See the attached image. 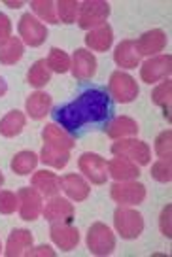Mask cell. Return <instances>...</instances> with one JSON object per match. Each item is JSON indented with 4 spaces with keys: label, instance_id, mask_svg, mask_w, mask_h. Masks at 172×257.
<instances>
[{
    "label": "cell",
    "instance_id": "12",
    "mask_svg": "<svg viewBox=\"0 0 172 257\" xmlns=\"http://www.w3.org/2000/svg\"><path fill=\"white\" fill-rule=\"evenodd\" d=\"M44 217L49 223H72L74 216H76V208L68 199L63 197H49V202L46 204V208L42 210Z\"/></svg>",
    "mask_w": 172,
    "mask_h": 257
},
{
    "label": "cell",
    "instance_id": "20",
    "mask_svg": "<svg viewBox=\"0 0 172 257\" xmlns=\"http://www.w3.org/2000/svg\"><path fill=\"white\" fill-rule=\"evenodd\" d=\"M114 44V31L108 23L100 25L85 34V46L93 51H108Z\"/></svg>",
    "mask_w": 172,
    "mask_h": 257
},
{
    "label": "cell",
    "instance_id": "39",
    "mask_svg": "<svg viewBox=\"0 0 172 257\" xmlns=\"http://www.w3.org/2000/svg\"><path fill=\"white\" fill-rule=\"evenodd\" d=\"M25 255L27 257H55V249L51 248V246H46V244H42V246H36V248H31L25 251Z\"/></svg>",
    "mask_w": 172,
    "mask_h": 257
},
{
    "label": "cell",
    "instance_id": "40",
    "mask_svg": "<svg viewBox=\"0 0 172 257\" xmlns=\"http://www.w3.org/2000/svg\"><path fill=\"white\" fill-rule=\"evenodd\" d=\"M6 91H8V83H6L4 78H0V96L6 95Z\"/></svg>",
    "mask_w": 172,
    "mask_h": 257
},
{
    "label": "cell",
    "instance_id": "35",
    "mask_svg": "<svg viewBox=\"0 0 172 257\" xmlns=\"http://www.w3.org/2000/svg\"><path fill=\"white\" fill-rule=\"evenodd\" d=\"M155 153L159 159H172V133L166 128L155 138Z\"/></svg>",
    "mask_w": 172,
    "mask_h": 257
},
{
    "label": "cell",
    "instance_id": "16",
    "mask_svg": "<svg viewBox=\"0 0 172 257\" xmlns=\"http://www.w3.org/2000/svg\"><path fill=\"white\" fill-rule=\"evenodd\" d=\"M138 123L129 117V115H117L114 117L112 121H108L106 123V128H104V133H106L108 138H112V140H119V138H132L138 135Z\"/></svg>",
    "mask_w": 172,
    "mask_h": 257
},
{
    "label": "cell",
    "instance_id": "4",
    "mask_svg": "<svg viewBox=\"0 0 172 257\" xmlns=\"http://www.w3.org/2000/svg\"><path fill=\"white\" fill-rule=\"evenodd\" d=\"M140 89L136 80L132 78L131 74L121 72V70H115L110 76L108 81V95L114 98L115 102L119 104H129L132 100H136Z\"/></svg>",
    "mask_w": 172,
    "mask_h": 257
},
{
    "label": "cell",
    "instance_id": "41",
    "mask_svg": "<svg viewBox=\"0 0 172 257\" xmlns=\"http://www.w3.org/2000/svg\"><path fill=\"white\" fill-rule=\"evenodd\" d=\"M4 4L10 6V8H21L23 6V2H10V0H4Z\"/></svg>",
    "mask_w": 172,
    "mask_h": 257
},
{
    "label": "cell",
    "instance_id": "30",
    "mask_svg": "<svg viewBox=\"0 0 172 257\" xmlns=\"http://www.w3.org/2000/svg\"><path fill=\"white\" fill-rule=\"evenodd\" d=\"M23 53H25V46L23 42H21V38H14L12 36L4 46H0V64L10 66V64L19 63Z\"/></svg>",
    "mask_w": 172,
    "mask_h": 257
},
{
    "label": "cell",
    "instance_id": "2",
    "mask_svg": "<svg viewBox=\"0 0 172 257\" xmlns=\"http://www.w3.org/2000/svg\"><path fill=\"white\" fill-rule=\"evenodd\" d=\"M114 227L123 240H134L144 231V217L136 208L119 206L114 212Z\"/></svg>",
    "mask_w": 172,
    "mask_h": 257
},
{
    "label": "cell",
    "instance_id": "32",
    "mask_svg": "<svg viewBox=\"0 0 172 257\" xmlns=\"http://www.w3.org/2000/svg\"><path fill=\"white\" fill-rule=\"evenodd\" d=\"M46 63H48L51 72L66 74L70 70V57H68L66 51H63V49H59V48L49 49V55H48V59H46Z\"/></svg>",
    "mask_w": 172,
    "mask_h": 257
},
{
    "label": "cell",
    "instance_id": "27",
    "mask_svg": "<svg viewBox=\"0 0 172 257\" xmlns=\"http://www.w3.org/2000/svg\"><path fill=\"white\" fill-rule=\"evenodd\" d=\"M38 161H40V157L34 152L23 150V152H19L14 155V159L10 163V169L14 170L16 174H19V176H27V174H31V172L36 169Z\"/></svg>",
    "mask_w": 172,
    "mask_h": 257
},
{
    "label": "cell",
    "instance_id": "29",
    "mask_svg": "<svg viewBox=\"0 0 172 257\" xmlns=\"http://www.w3.org/2000/svg\"><path fill=\"white\" fill-rule=\"evenodd\" d=\"M49 80H51V70H49L46 59H38V61L29 68V74H27L29 85L36 89H42L48 85Z\"/></svg>",
    "mask_w": 172,
    "mask_h": 257
},
{
    "label": "cell",
    "instance_id": "6",
    "mask_svg": "<svg viewBox=\"0 0 172 257\" xmlns=\"http://www.w3.org/2000/svg\"><path fill=\"white\" fill-rule=\"evenodd\" d=\"M85 242L93 255H110L115 249V234L106 223H100V221L89 227Z\"/></svg>",
    "mask_w": 172,
    "mask_h": 257
},
{
    "label": "cell",
    "instance_id": "25",
    "mask_svg": "<svg viewBox=\"0 0 172 257\" xmlns=\"http://www.w3.org/2000/svg\"><path fill=\"white\" fill-rule=\"evenodd\" d=\"M25 123H27L25 113L19 112V110H12L0 119V137L14 138L17 135H21V131L25 128Z\"/></svg>",
    "mask_w": 172,
    "mask_h": 257
},
{
    "label": "cell",
    "instance_id": "18",
    "mask_svg": "<svg viewBox=\"0 0 172 257\" xmlns=\"http://www.w3.org/2000/svg\"><path fill=\"white\" fill-rule=\"evenodd\" d=\"M108 176H112L115 182H129V180H138L140 167L136 163L123 157H114L108 163Z\"/></svg>",
    "mask_w": 172,
    "mask_h": 257
},
{
    "label": "cell",
    "instance_id": "24",
    "mask_svg": "<svg viewBox=\"0 0 172 257\" xmlns=\"http://www.w3.org/2000/svg\"><path fill=\"white\" fill-rule=\"evenodd\" d=\"M114 61L119 68H136L140 64V55L136 48H134V42L132 40H123L121 44H117V48L114 51Z\"/></svg>",
    "mask_w": 172,
    "mask_h": 257
},
{
    "label": "cell",
    "instance_id": "7",
    "mask_svg": "<svg viewBox=\"0 0 172 257\" xmlns=\"http://www.w3.org/2000/svg\"><path fill=\"white\" fill-rule=\"evenodd\" d=\"M110 197H112V201L121 206H134V204L144 202L146 199V185L136 180L115 182L110 187Z\"/></svg>",
    "mask_w": 172,
    "mask_h": 257
},
{
    "label": "cell",
    "instance_id": "26",
    "mask_svg": "<svg viewBox=\"0 0 172 257\" xmlns=\"http://www.w3.org/2000/svg\"><path fill=\"white\" fill-rule=\"evenodd\" d=\"M40 161L48 167H53V169H65L70 163V152L57 148V146L44 144L40 152Z\"/></svg>",
    "mask_w": 172,
    "mask_h": 257
},
{
    "label": "cell",
    "instance_id": "42",
    "mask_svg": "<svg viewBox=\"0 0 172 257\" xmlns=\"http://www.w3.org/2000/svg\"><path fill=\"white\" fill-rule=\"evenodd\" d=\"M2 184H4V174L0 172V187H2Z\"/></svg>",
    "mask_w": 172,
    "mask_h": 257
},
{
    "label": "cell",
    "instance_id": "21",
    "mask_svg": "<svg viewBox=\"0 0 172 257\" xmlns=\"http://www.w3.org/2000/svg\"><path fill=\"white\" fill-rule=\"evenodd\" d=\"M31 185L46 197H55L61 191V178L51 170H38L31 178Z\"/></svg>",
    "mask_w": 172,
    "mask_h": 257
},
{
    "label": "cell",
    "instance_id": "33",
    "mask_svg": "<svg viewBox=\"0 0 172 257\" xmlns=\"http://www.w3.org/2000/svg\"><path fill=\"white\" fill-rule=\"evenodd\" d=\"M55 10H57V19L61 23L72 25L76 23L78 14H80V2H76V0H59L55 4Z\"/></svg>",
    "mask_w": 172,
    "mask_h": 257
},
{
    "label": "cell",
    "instance_id": "28",
    "mask_svg": "<svg viewBox=\"0 0 172 257\" xmlns=\"http://www.w3.org/2000/svg\"><path fill=\"white\" fill-rule=\"evenodd\" d=\"M170 96H172V81L170 78L163 80L151 91V102L163 108V115L166 121H170Z\"/></svg>",
    "mask_w": 172,
    "mask_h": 257
},
{
    "label": "cell",
    "instance_id": "38",
    "mask_svg": "<svg viewBox=\"0 0 172 257\" xmlns=\"http://www.w3.org/2000/svg\"><path fill=\"white\" fill-rule=\"evenodd\" d=\"M12 38V21L6 14H0V46H4Z\"/></svg>",
    "mask_w": 172,
    "mask_h": 257
},
{
    "label": "cell",
    "instance_id": "8",
    "mask_svg": "<svg viewBox=\"0 0 172 257\" xmlns=\"http://www.w3.org/2000/svg\"><path fill=\"white\" fill-rule=\"evenodd\" d=\"M19 38L23 44L31 48H40L44 42L48 40V27L42 23L40 19H36L33 14H23L19 23H17Z\"/></svg>",
    "mask_w": 172,
    "mask_h": 257
},
{
    "label": "cell",
    "instance_id": "43",
    "mask_svg": "<svg viewBox=\"0 0 172 257\" xmlns=\"http://www.w3.org/2000/svg\"><path fill=\"white\" fill-rule=\"evenodd\" d=\"M0 253H2V244H0Z\"/></svg>",
    "mask_w": 172,
    "mask_h": 257
},
{
    "label": "cell",
    "instance_id": "17",
    "mask_svg": "<svg viewBox=\"0 0 172 257\" xmlns=\"http://www.w3.org/2000/svg\"><path fill=\"white\" fill-rule=\"evenodd\" d=\"M61 187H63V191L68 195V199H72V201H76V202L85 201L91 193L89 184L83 180V176L76 174V172L65 174V176L61 178Z\"/></svg>",
    "mask_w": 172,
    "mask_h": 257
},
{
    "label": "cell",
    "instance_id": "10",
    "mask_svg": "<svg viewBox=\"0 0 172 257\" xmlns=\"http://www.w3.org/2000/svg\"><path fill=\"white\" fill-rule=\"evenodd\" d=\"M172 72V57L166 55H155L149 57L146 63L140 66V78L144 83L151 85L161 80H166Z\"/></svg>",
    "mask_w": 172,
    "mask_h": 257
},
{
    "label": "cell",
    "instance_id": "19",
    "mask_svg": "<svg viewBox=\"0 0 172 257\" xmlns=\"http://www.w3.org/2000/svg\"><path fill=\"white\" fill-rule=\"evenodd\" d=\"M34 244V236L27 229H14L8 236L4 255L6 257H19L25 255V251Z\"/></svg>",
    "mask_w": 172,
    "mask_h": 257
},
{
    "label": "cell",
    "instance_id": "11",
    "mask_svg": "<svg viewBox=\"0 0 172 257\" xmlns=\"http://www.w3.org/2000/svg\"><path fill=\"white\" fill-rule=\"evenodd\" d=\"M17 199H19V216L23 221H34L44 210V201H42V193L34 187H21L17 191Z\"/></svg>",
    "mask_w": 172,
    "mask_h": 257
},
{
    "label": "cell",
    "instance_id": "34",
    "mask_svg": "<svg viewBox=\"0 0 172 257\" xmlns=\"http://www.w3.org/2000/svg\"><path fill=\"white\" fill-rule=\"evenodd\" d=\"M151 178L159 182V184H168L172 180V169H170V159H159L157 163L151 165Z\"/></svg>",
    "mask_w": 172,
    "mask_h": 257
},
{
    "label": "cell",
    "instance_id": "22",
    "mask_svg": "<svg viewBox=\"0 0 172 257\" xmlns=\"http://www.w3.org/2000/svg\"><path fill=\"white\" fill-rule=\"evenodd\" d=\"M51 106H53V98L48 93H44V91H34L33 95L27 98V102H25L27 113L36 121L44 119L51 112Z\"/></svg>",
    "mask_w": 172,
    "mask_h": 257
},
{
    "label": "cell",
    "instance_id": "14",
    "mask_svg": "<svg viewBox=\"0 0 172 257\" xmlns=\"http://www.w3.org/2000/svg\"><path fill=\"white\" fill-rule=\"evenodd\" d=\"M134 48L140 57H155L166 48V34L161 29H151L134 42Z\"/></svg>",
    "mask_w": 172,
    "mask_h": 257
},
{
    "label": "cell",
    "instance_id": "13",
    "mask_svg": "<svg viewBox=\"0 0 172 257\" xmlns=\"http://www.w3.org/2000/svg\"><path fill=\"white\" fill-rule=\"evenodd\" d=\"M70 72L78 81H87L97 74V57L89 49H76L70 59Z\"/></svg>",
    "mask_w": 172,
    "mask_h": 257
},
{
    "label": "cell",
    "instance_id": "36",
    "mask_svg": "<svg viewBox=\"0 0 172 257\" xmlns=\"http://www.w3.org/2000/svg\"><path fill=\"white\" fill-rule=\"evenodd\" d=\"M19 206V199H17V193L12 191H0V214L10 216L14 214Z\"/></svg>",
    "mask_w": 172,
    "mask_h": 257
},
{
    "label": "cell",
    "instance_id": "3",
    "mask_svg": "<svg viewBox=\"0 0 172 257\" xmlns=\"http://www.w3.org/2000/svg\"><path fill=\"white\" fill-rule=\"evenodd\" d=\"M110 4L104 0H85L80 2V14H78V27L83 31H93L100 25H104L110 17Z\"/></svg>",
    "mask_w": 172,
    "mask_h": 257
},
{
    "label": "cell",
    "instance_id": "15",
    "mask_svg": "<svg viewBox=\"0 0 172 257\" xmlns=\"http://www.w3.org/2000/svg\"><path fill=\"white\" fill-rule=\"evenodd\" d=\"M49 236L63 251H72L80 244V231L72 223H53L49 229Z\"/></svg>",
    "mask_w": 172,
    "mask_h": 257
},
{
    "label": "cell",
    "instance_id": "31",
    "mask_svg": "<svg viewBox=\"0 0 172 257\" xmlns=\"http://www.w3.org/2000/svg\"><path fill=\"white\" fill-rule=\"evenodd\" d=\"M31 8L36 16L40 17L42 23H51V25H57V10H55V2L51 0H33L31 2Z\"/></svg>",
    "mask_w": 172,
    "mask_h": 257
},
{
    "label": "cell",
    "instance_id": "1",
    "mask_svg": "<svg viewBox=\"0 0 172 257\" xmlns=\"http://www.w3.org/2000/svg\"><path fill=\"white\" fill-rule=\"evenodd\" d=\"M112 113L114 104L106 89L91 87L76 96L72 102L57 108L53 117L68 135H80L83 128L106 123Z\"/></svg>",
    "mask_w": 172,
    "mask_h": 257
},
{
    "label": "cell",
    "instance_id": "5",
    "mask_svg": "<svg viewBox=\"0 0 172 257\" xmlns=\"http://www.w3.org/2000/svg\"><path fill=\"white\" fill-rule=\"evenodd\" d=\"M112 153L114 157H123L132 163H136L138 167H146L151 161V150L146 142L136 140V138H119L112 144Z\"/></svg>",
    "mask_w": 172,
    "mask_h": 257
},
{
    "label": "cell",
    "instance_id": "9",
    "mask_svg": "<svg viewBox=\"0 0 172 257\" xmlns=\"http://www.w3.org/2000/svg\"><path fill=\"white\" fill-rule=\"evenodd\" d=\"M78 167L83 176L89 180L91 184L102 185L108 180V163L104 157H100L98 153H82L78 159Z\"/></svg>",
    "mask_w": 172,
    "mask_h": 257
},
{
    "label": "cell",
    "instance_id": "23",
    "mask_svg": "<svg viewBox=\"0 0 172 257\" xmlns=\"http://www.w3.org/2000/svg\"><path fill=\"white\" fill-rule=\"evenodd\" d=\"M42 140L46 144L57 146V148L68 150V152L76 146V140H74L72 135H68L65 128H61L55 123H49V125L44 127V131H42Z\"/></svg>",
    "mask_w": 172,
    "mask_h": 257
},
{
    "label": "cell",
    "instance_id": "37",
    "mask_svg": "<svg viewBox=\"0 0 172 257\" xmlns=\"http://www.w3.org/2000/svg\"><path fill=\"white\" fill-rule=\"evenodd\" d=\"M170 214H172V204H166L161 212V217H159V229L163 236L166 238H172V227H170Z\"/></svg>",
    "mask_w": 172,
    "mask_h": 257
}]
</instances>
